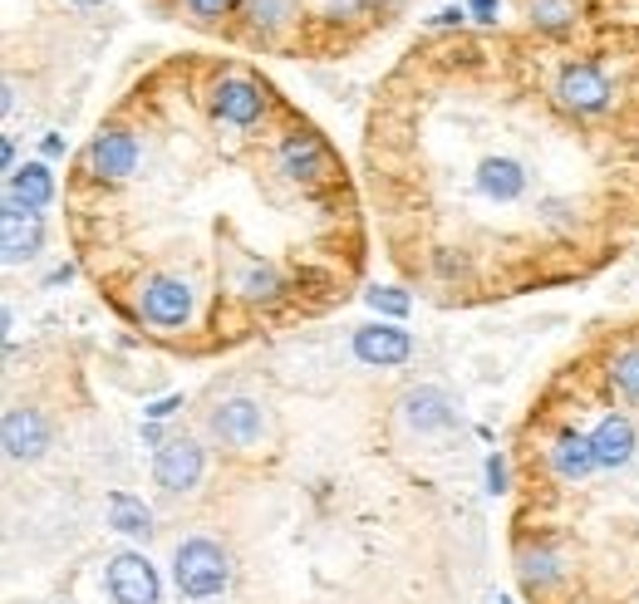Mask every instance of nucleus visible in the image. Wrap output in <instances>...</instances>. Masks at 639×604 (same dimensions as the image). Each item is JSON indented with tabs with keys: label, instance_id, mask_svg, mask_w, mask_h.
I'll return each mask as SVG.
<instances>
[{
	"label": "nucleus",
	"instance_id": "1",
	"mask_svg": "<svg viewBox=\"0 0 639 604\" xmlns=\"http://www.w3.org/2000/svg\"><path fill=\"white\" fill-rule=\"evenodd\" d=\"M364 167L389 261L433 305L581 285L639 231L630 129L551 99L537 35H433L374 94Z\"/></svg>",
	"mask_w": 639,
	"mask_h": 604
},
{
	"label": "nucleus",
	"instance_id": "2",
	"mask_svg": "<svg viewBox=\"0 0 639 604\" xmlns=\"http://www.w3.org/2000/svg\"><path fill=\"white\" fill-rule=\"evenodd\" d=\"M306 30H316V10L306 0H241L232 40L256 50H300Z\"/></svg>",
	"mask_w": 639,
	"mask_h": 604
},
{
	"label": "nucleus",
	"instance_id": "3",
	"mask_svg": "<svg viewBox=\"0 0 639 604\" xmlns=\"http://www.w3.org/2000/svg\"><path fill=\"white\" fill-rule=\"evenodd\" d=\"M173 585L183 600H212L232 585V556L212 536H187L173 550Z\"/></svg>",
	"mask_w": 639,
	"mask_h": 604
},
{
	"label": "nucleus",
	"instance_id": "4",
	"mask_svg": "<svg viewBox=\"0 0 639 604\" xmlns=\"http://www.w3.org/2000/svg\"><path fill=\"white\" fill-rule=\"evenodd\" d=\"M207 432H212L217 448H227V452H256L271 432V418L256 398L236 394V398H222L207 413Z\"/></svg>",
	"mask_w": 639,
	"mask_h": 604
},
{
	"label": "nucleus",
	"instance_id": "5",
	"mask_svg": "<svg viewBox=\"0 0 639 604\" xmlns=\"http://www.w3.org/2000/svg\"><path fill=\"white\" fill-rule=\"evenodd\" d=\"M207 476V448L197 438H167L158 452H153V482L163 486L167 496H187L197 492Z\"/></svg>",
	"mask_w": 639,
	"mask_h": 604
},
{
	"label": "nucleus",
	"instance_id": "6",
	"mask_svg": "<svg viewBox=\"0 0 639 604\" xmlns=\"http://www.w3.org/2000/svg\"><path fill=\"white\" fill-rule=\"evenodd\" d=\"M350 354L364 369H404L414 359V334L399 320H374V325H354L350 330Z\"/></svg>",
	"mask_w": 639,
	"mask_h": 604
},
{
	"label": "nucleus",
	"instance_id": "7",
	"mask_svg": "<svg viewBox=\"0 0 639 604\" xmlns=\"http://www.w3.org/2000/svg\"><path fill=\"white\" fill-rule=\"evenodd\" d=\"M103 585L113 604H163V580L143 550H119L103 570Z\"/></svg>",
	"mask_w": 639,
	"mask_h": 604
},
{
	"label": "nucleus",
	"instance_id": "8",
	"mask_svg": "<svg viewBox=\"0 0 639 604\" xmlns=\"http://www.w3.org/2000/svg\"><path fill=\"white\" fill-rule=\"evenodd\" d=\"M0 251H5V266L35 261L45 251V217L20 207L15 197H5L0 201Z\"/></svg>",
	"mask_w": 639,
	"mask_h": 604
},
{
	"label": "nucleus",
	"instance_id": "9",
	"mask_svg": "<svg viewBox=\"0 0 639 604\" xmlns=\"http://www.w3.org/2000/svg\"><path fill=\"white\" fill-rule=\"evenodd\" d=\"M0 442H5L10 462H40L49 452V422L40 408H25V403H10L5 418H0Z\"/></svg>",
	"mask_w": 639,
	"mask_h": 604
},
{
	"label": "nucleus",
	"instance_id": "10",
	"mask_svg": "<svg viewBox=\"0 0 639 604\" xmlns=\"http://www.w3.org/2000/svg\"><path fill=\"white\" fill-rule=\"evenodd\" d=\"M521 15H527L531 35H541V40H575L585 30L591 6H585V0H521Z\"/></svg>",
	"mask_w": 639,
	"mask_h": 604
},
{
	"label": "nucleus",
	"instance_id": "11",
	"mask_svg": "<svg viewBox=\"0 0 639 604\" xmlns=\"http://www.w3.org/2000/svg\"><path fill=\"white\" fill-rule=\"evenodd\" d=\"M399 413H404V422L414 432H443V428H453V422H458V398L448 394V388H438V384H418V388H408V394H404Z\"/></svg>",
	"mask_w": 639,
	"mask_h": 604
},
{
	"label": "nucleus",
	"instance_id": "12",
	"mask_svg": "<svg viewBox=\"0 0 639 604\" xmlns=\"http://www.w3.org/2000/svg\"><path fill=\"white\" fill-rule=\"evenodd\" d=\"M5 197H15L20 207H30V211L45 217V207H55V197H59L55 173H49L45 157H30L25 167H15V173L5 177Z\"/></svg>",
	"mask_w": 639,
	"mask_h": 604
},
{
	"label": "nucleus",
	"instance_id": "13",
	"mask_svg": "<svg viewBox=\"0 0 639 604\" xmlns=\"http://www.w3.org/2000/svg\"><path fill=\"white\" fill-rule=\"evenodd\" d=\"M109 526L129 540H148L158 526H153V506H143V496L133 492H109Z\"/></svg>",
	"mask_w": 639,
	"mask_h": 604
},
{
	"label": "nucleus",
	"instance_id": "14",
	"mask_svg": "<svg viewBox=\"0 0 639 604\" xmlns=\"http://www.w3.org/2000/svg\"><path fill=\"white\" fill-rule=\"evenodd\" d=\"M236 6L241 0H173V10L197 30H212V35H227L232 40L236 30Z\"/></svg>",
	"mask_w": 639,
	"mask_h": 604
},
{
	"label": "nucleus",
	"instance_id": "15",
	"mask_svg": "<svg viewBox=\"0 0 639 604\" xmlns=\"http://www.w3.org/2000/svg\"><path fill=\"white\" fill-rule=\"evenodd\" d=\"M364 305H370L374 315H389V320H404V315L414 310V295L399 290V285H374V290H364Z\"/></svg>",
	"mask_w": 639,
	"mask_h": 604
},
{
	"label": "nucleus",
	"instance_id": "16",
	"mask_svg": "<svg viewBox=\"0 0 639 604\" xmlns=\"http://www.w3.org/2000/svg\"><path fill=\"white\" fill-rule=\"evenodd\" d=\"M511 486H517V482H511V458H507V452H487V492L507 496Z\"/></svg>",
	"mask_w": 639,
	"mask_h": 604
},
{
	"label": "nucleus",
	"instance_id": "17",
	"mask_svg": "<svg viewBox=\"0 0 639 604\" xmlns=\"http://www.w3.org/2000/svg\"><path fill=\"white\" fill-rule=\"evenodd\" d=\"M463 25H467L463 6H448V10H438V15H428V30H448V35H453V30H463Z\"/></svg>",
	"mask_w": 639,
	"mask_h": 604
},
{
	"label": "nucleus",
	"instance_id": "18",
	"mask_svg": "<svg viewBox=\"0 0 639 604\" xmlns=\"http://www.w3.org/2000/svg\"><path fill=\"white\" fill-rule=\"evenodd\" d=\"M177 408H183V394H167V398H158V403H148L143 413H148V422H163V418H173Z\"/></svg>",
	"mask_w": 639,
	"mask_h": 604
},
{
	"label": "nucleus",
	"instance_id": "19",
	"mask_svg": "<svg viewBox=\"0 0 639 604\" xmlns=\"http://www.w3.org/2000/svg\"><path fill=\"white\" fill-rule=\"evenodd\" d=\"M497 6H502V0H467V15H477L482 25L497 30Z\"/></svg>",
	"mask_w": 639,
	"mask_h": 604
},
{
	"label": "nucleus",
	"instance_id": "20",
	"mask_svg": "<svg viewBox=\"0 0 639 604\" xmlns=\"http://www.w3.org/2000/svg\"><path fill=\"white\" fill-rule=\"evenodd\" d=\"M0 163H5V177L20 167V163H15V138H10V133H5V143H0Z\"/></svg>",
	"mask_w": 639,
	"mask_h": 604
},
{
	"label": "nucleus",
	"instance_id": "21",
	"mask_svg": "<svg viewBox=\"0 0 639 604\" xmlns=\"http://www.w3.org/2000/svg\"><path fill=\"white\" fill-rule=\"evenodd\" d=\"M40 153H45V157H65V138H59V133H45V143H40Z\"/></svg>",
	"mask_w": 639,
	"mask_h": 604
},
{
	"label": "nucleus",
	"instance_id": "22",
	"mask_svg": "<svg viewBox=\"0 0 639 604\" xmlns=\"http://www.w3.org/2000/svg\"><path fill=\"white\" fill-rule=\"evenodd\" d=\"M69 275H75V266H55V271H49V275H45V290H55V285H65V281H69Z\"/></svg>",
	"mask_w": 639,
	"mask_h": 604
},
{
	"label": "nucleus",
	"instance_id": "23",
	"mask_svg": "<svg viewBox=\"0 0 639 604\" xmlns=\"http://www.w3.org/2000/svg\"><path fill=\"white\" fill-rule=\"evenodd\" d=\"M15 103H20V84H15V79H5V119L15 113Z\"/></svg>",
	"mask_w": 639,
	"mask_h": 604
},
{
	"label": "nucleus",
	"instance_id": "24",
	"mask_svg": "<svg viewBox=\"0 0 639 604\" xmlns=\"http://www.w3.org/2000/svg\"><path fill=\"white\" fill-rule=\"evenodd\" d=\"M143 442H158V448H163V428H158V422H143Z\"/></svg>",
	"mask_w": 639,
	"mask_h": 604
},
{
	"label": "nucleus",
	"instance_id": "25",
	"mask_svg": "<svg viewBox=\"0 0 639 604\" xmlns=\"http://www.w3.org/2000/svg\"><path fill=\"white\" fill-rule=\"evenodd\" d=\"M630 163H635V173H639V123L630 129Z\"/></svg>",
	"mask_w": 639,
	"mask_h": 604
},
{
	"label": "nucleus",
	"instance_id": "26",
	"mask_svg": "<svg viewBox=\"0 0 639 604\" xmlns=\"http://www.w3.org/2000/svg\"><path fill=\"white\" fill-rule=\"evenodd\" d=\"M69 6H75V10H99L103 0H69Z\"/></svg>",
	"mask_w": 639,
	"mask_h": 604
},
{
	"label": "nucleus",
	"instance_id": "27",
	"mask_svg": "<svg viewBox=\"0 0 639 604\" xmlns=\"http://www.w3.org/2000/svg\"><path fill=\"white\" fill-rule=\"evenodd\" d=\"M497 604H517V600H502V595H497Z\"/></svg>",
	"mask_w": 639,
	"mask_h": 604
}]
</instances>
